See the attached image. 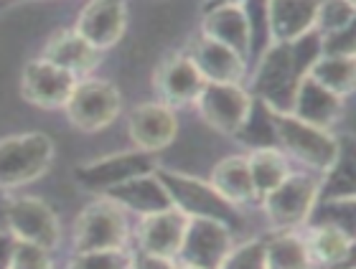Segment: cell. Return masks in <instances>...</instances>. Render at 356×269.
I'll list each match as a JSON object with an SVG mask.
<instances>
[{
	"instance_id": "1",
	"label": "cell",
	"mask_w": 356,
	"mask_h": 269,
	"mask_svg": "<svg viewBox=\"0 0 356 269\" xmlns=\"http://www.w3.org/2000/svg\"><path fill=\"white\" fill-rule=\"evenodd\" d=\"M321 56V36L313 31L293 44H270L254 71L252 94L270 110L290 112L298 84Z\"/></svg>"
},
{
	"instance_id": "2",
	"label": "cell",
	"mask_w": 356,
	"mask_h": 269,
	"mask_svg": "<svg viewBox=\"0 0 356 269\" xmlns=\"http://www.w3.org/2000/svg\"><path fill=\"white\" fill-rule=\"evenodd\" d=\"M267 114H270L275 148L280 153L321 173H326L341 157V142L336 134H331V130L316 128L311 122L298 120L296 114L270 110V107H267Z\"/></svg>"
},
{
	"instance_id": "3",
	"label": "cell",
	"mask_w": 356,
	"mask_h": 269,
	"mask_svg": "<svg viewBox=\"0 0 356 269\" xmlns=\"http://www.w3.org/2000/svg\"><path fill=\"white\" fill-rule=\"evenodd\" d=\"M156 175L163 183L165 193L171 198V206L176 211H181L184 216L214 218L219 224L229 226L232 232L242 226L239 209L232 206L229 201H224L209 180L191 178L186 173H173V171H165V168H156Z\"/></svg>"
},
{
	"instance_id": "4",
	"label": "cell",
	"mask_w": 356,
	"mask_h": 269,
	"mask_svg": "<svg viewBox=\"0 0 356 269\" xmlns=\"http://www.w3.org/2000/svg\"><path fill=\"white\" fill-rule=\"evenodd\" d=\"M54 160V142L44 132H21L0 140V188H18L41 178Z\"/></svg>"
},
{
	"instance_id": "5",
	"label": "cell",
	"mask_w": 356,
	"mask_h": 269,
	"mask_svg": "<svg viewBox=\"0 0 356 269\" xmlns=\"http://www.w3.org/2000/svg\"><path fill=\"white\" fill-rule=\"evenodd\" d=\"M122 110V97L115 84L104 79H76L69 94L64 114L69 125L79 132H99L118 120Z\"/></svg>"
},
{
	"instance_id": "6",
	"label": "cell",
	"mask_w": 356,
	"mask_h": 269,
	"mask_svg": "<svg viewBox=\"0 0 356 269\" xmlns=\"http://www.w3.org/2000/svg\"><path fill=\"white\" fill-rule=\"evenodd\" d=\"M316 201H318V178L303 173H290L280 186L260 198L273 232H296L308 224Z\"/></svg>"
},
{
	"instance_id": "7",
	"label": "cell",
	"mask_w": 356,
	"mask_h": 269,
	"mask_svg": "<svg viewBox=\"0 0 356 269\" xmlns=\"http://www.w3.org/2000/svg\"><path fill=\"white\" fill-rule=\"evenodd\" d=\"M127 218L125 211L110 198H97L79 214L74 226V254L82 252H104L125 249Z\"/></svg>"
},
{
	"instance_id": "8",
	"label": "cell",
	"mask_w": 356,
	"mask_h": 269,
	"mask_svg": "<svg viewBox=\"0 0 356 269\" xmlns=\"http://www.w3.org/2000/svg\"><path fill=\"white\" fill-rule=\"evenodd\" d=\"M3 224L18 241H29L36 247L56 249L61 239V226L56 211L36 196L8 198L3 209Z\"/></svg>"
},
{
	"instance_id": "9",
	"label": "cell",
	"mask_w": 356,
	"mask_h": 269,
	"mask_svg": "<svg viewBox=\"0 0 356 269\" xmlns=\"http://www.w3.org/2000/svg\"><path fill=\"white\" fill-rule=\"evenodd\" d=\"M196 110L209 128L222 134H239L247 117L252 112V94L242 84H214L207 82L196 97Z\"/></svg>"
},
{
	"instance_id": "10",
	"label": "cell",
	"mask_w": 356,
	"mask_h": 269,
	"mask_svg": "<svg viewBox=\"0 0 356 269\" xmlns=\"http://www.w3.org/2000/svg\"><path fill=\"white\" fill-rule=\"evenodd\" d=\"M158 165L150 153L143 150H130V153H115V155H104L97 160H89L74 168V180L87 191L95 193H107L110 188L120 186L130 178L153 173Z\"/></svg>"
},
{
	"instance_id": "11",
	"label": "cell",
	"mask_w": 356,
	"mask_h": 269,
	"mask_svg": "<svg viewBox=\"0 0 356 269\" xmlns=\"http://www.w3.org/2000/svg\"><path fill=\"white\" fill-rule=\"evenodd\" d=\"M232 244V229L214 218H188L184 241L178 249L181 264L196 269H216Z\"/></svg>"
},
{
	"instance_id": "12",
	"label": "cell",
	"mask_w": 356,
	"mask_h": 269,
	"mask_svg": "<svg viewBox=\"0 0 356 269\" xmlns=\"http://www.w3.org/2000/svg\"><path fill=\"white\" fill-rule=\"evenodd\" d=\"M74 84V74L54 67L46 59H33L23 67L21 94L26 102L41 110H64Z\"/></svg>"
},
{
	"instance_id": "13",
	"label": "cell",
	"mask_w": 356,
	"mask_h": 269,
	"mask_svg": "<svg viewBox=\"0 0 356 269\" xmlns=\"http://www.w3.org/2000/svg\"><path fill=\"white\" fill-rule=\"evenodd\" d=\"M127 28V0H89L76 18L74 31L97 51L118 44Z\"/></svg>"
},
{
	"instance_id": "14",
	"label": "cell",
	"mask_w": 356,
	"mask_h": 269,
	"mask_svg": "<svg viewBox=\"0 0 356 269\" xmlns=\"http://www.w3.org/2000/svg\"><path fill=\"white\" fill-rule=\"evenodd\" d=\"M201 36L211 38L216 44L229 46L242 59L252 51V21L245 6L234 3H214L207 8L201 21Z\"/></svg>"
},
{
	"instance_id": "15",
	"label": "cell",
	"mask_w": 356,
	"mask_h": 269,
	"mask_svg": "<svg viewBox=\"0 0 356 269\" xmlns=\"http://www.w3.org/2000/svg\"><path fill=\"white\" fill-rule=\"evenodd\" d=\"M127 132H130L135 150L153 155L176 140V112H173V107L163 105V102H145L133 110L130 120H127Z\"/></svg>"
},
{
	"instance_id": "16",
	"label": "cell",
	"mask_w": 356,
	"mask_h": 269,
	"mask_svg": "<svg viewBox=\"0 0 356 269\" xmlns=\"http://www.w3.org/2000/svg\"><path fill=\"white\" fill-rule=\"evenodd\" d=\"M321 0H267L265 18L270 44H293L316 28Z\"/></svg>"
},
{
	"instance_id": "17",
	"label": "cell",
	"mask_w": 356,
	"mask_h": 269,
	"mask_svg": "<svg viewBox=\"0 0 356 269\" xmlns=\"http://www.w3.org/2000/svg\"><path fill=\"white\" fill-rule=\"evenodd\" d=\"M184 53L193 61V67L199 69L204 82L242 84V79H245L247 59H242L237 51H232L229 46L216 44L201 33L188 44V51Z\"/></svg>"
},
{
	"instance_id": "18",
	"label": "cell",
	"mask_w": 356,
	"mask_h": 269,
	"mask_svg": "<svg viewBox=\"0 0 356 269\" xmlns=\"http://www.w3.org/2000/svg\"><path fill=\"white\" fill-rule=\"evenodd\" d=\"M161 102L168 107H184L193 105L199 97L201 87H204V76L199 74V69L193 67V61L186 56L184 51L173 53L158 67L156 76H153Z\"/></svg>"
},
{
	"instance_id": "19",
	"label": "cell",
	"mask_w": 356,
	"mask_h": 269,
	"mask_svg": "<svg viewBox=\"0 0 356 269\" xmlns=\"http://www.w3.org/2000/svg\"><path fill=\"white\" fill-rule=\"evenodd\" d=\"M186 224H188V216H184L176 209L143 216L138 224V249L148 252V254L176 259L181 241H184Z\"/></svg>"
},
{
	"instance_id": "20",
	"label": "cell",
	"mask_w": 356,
	"mask_h": 269,
	"mask_svg": "<svg viewBox=\"0 0 356 269\" xmlns=\"http://www.w3.org/2000/svg\"><path fill=\"white\" fill-rule=\"evenodd\" d=\"M303 236L313 269H354V234L339 226L311 224Z\"/></svg>"
},
{
	"instance_id": "21",
	"label": "cell",
	"mask_w": 356,
	"mask_h": 269,
	"mask_svg": "<svg viewBox=\"0 0 356 269\" xmlns=\"http://www.w3.org/2000/svg\"><path fill=\"white\" fill-rule=\"evenodd\" d=\"M343 112V99L334 92H328L326 87H321L305 74L298 84L296 94H293V105H290V114H296L298 120L311 122L316 128L331 130V125L339 122Z\"/></svg>"
},
{
	"instance_id": "22",
	"label": "cell",
	"mask_w": 356,
	"mask_h": 269,
	"mask_svg": "<svg viewBox=\"0 0 356 269\" xmlns=\"http://www.w3.org/2000/svg\"><path fill=\"white\" fill-rule=\"evenodd\" d=\"M102 196L110 198L112 203H118L122 211H135V214H140V216L173 209L171 198L165 193V188H163V183H161V178L156 175V171L125 180V183L110 188V191Z\"/></svg>"
},
{
	"instance_id": "23",
	"label": "cell",
	"mask_w": 356,
	"mask_h": 269,
	"mask_svg": "<svg viewBox=\"0 0 356 269\" xmlns=\"http://www.w3.org/2000/svg\"><path fill=\"white\" fill-rule=\"evenodd\" d=\"M99 56H102V51H97L95 46L87 44L74 28L56 31L46 41L44 51H41V59H46L54 67L64 69L69 74H74L76 79L89 74L99 64Z\"/></svg>"
},
{
	"instance_id": "24",
	"label": "cell",
	"mask_w": 356,
	"mask_h": 269,
	"mask_svg": "<svg viewBox=\"0 0 356 269\" xmlns=\"http://www.w3.org/2000/svg\"><path fill=\"white\" fill-rule=\"evenodd\" d=\"M209 183L214 186V191L222 196L224 201H229L232 206H247V203H257V193L252 186V175L247 168V157L242 155H229L219 160L214 165V171L209 175Z\"/></svg>"
},
{
	"instance_id": "25",
	"label": "cell",
	"mask_w": 356,
	"mask_h": 269,
	"mask_svg": "<svg viewBox=\"0 0 356 269\" xmlns=\"http://www.w3.org/2000/svg\"><path fill=\"white\" fill-rule=\"evenodd\" d=\"M313 82L326 87L341 99L351 97L356 84V56L354 53H321L308 69Z\"/></svg>"
},
{
	"instance_id": "26",
	"label": "cell",
	"mask_w": 356,
	"mask_h": 269,
	"mask_svg": "<svg viewBox=\"0 0 356 269\" xmlns=\"http://www.w3.org/2000/svg\"><path fill=\"white\" fill-rule=\"evenodd\" d=\"M265 244L267 269H313L311 254L305 247V236L300 232H273Z\"/></svg>"
},
{
	"instance_id": "27",
	"label": "cell",
	"mask_w": 356,
	"mask_h": 269,
	"mask_svg": "<svg viewBox=\"0 0 356 269\" xmlns=\"http://www.w3.org/2000/svg\"><path fill=\"white\" fill-rule=\"evenodd\" d=\"M247 168H250V175H252V186L257 198L267 196L293 173L290 171L288 155L280 153L277 148H254L250 153V157H247Z\"/></svg>"
},
{
	"instance_id": "28",
	"label": "cell",
	"mask_w": 356,
	"mask_h": 269,
	"mask_svg": "<svg viewBox=\"0 0 356 269\" xmlns=\"http://www.w3.org/2000/svg\"><path fill=\"white\" fill-rule=\"evenodd\" d=\"M354 0H321L318 13H316V28L313 31L318 36H328V33L349 28V26H354Z\"/></svg>"
},
{
	"instance_id": "29",
	"label": "cell",
	"mask_w": 356,
	"mask_h": 269,
	"mask_svg": "<svg viewBox=\"0 0 356 269\" xmlns=\"http://www.w3.org/2000/svg\"><path fill=\"white\" fill-rule=\"evenodd\" d=\"M216 269H267L262 239H250L232 247Z\"/></svg>"
},
{
	"instance_id": "30",
	"label": "cell",
	"mask_w": 356,
	"mask_h": 269,
	"mask_svg": "<svg viewBox=\"0 0 356 269\" xmlns=\"http://www.w3.org/2000/svg\"><path fill=\"white\" fill-rule=\"evenodd\" d=\"M130 254L125 249H104V252H82L74 254L69 269H127Z\"/></svg>"
},
{
	"instance_id": "31",
	"label": "cell",
	"mask_w": 356,
	"mask_h": 269,
	"mask_svg": "<svg viewBox=\"0 0 356 269\" xmlns=\"http://www.w3.org/2000/svg\"><path fill=\"white\" fill-rule=\"evenodd\" d=\"M6 269H54L51 252L29 241H15V249L10 259H8Z\"/></svg>"
},
{
	"instance_id": "32",
	"label": "cell",
	"mask_w": 356,
	"mask_h": 269,
	"mask_svg": "<svg viewBox=\"0 0 356 269\" xmlns=\"http://www.w3.org/2000/svg\"><path fill=\"white\" fill-rule=\"evenodd\" d=\"M321 53H356L354 26L328 33V36H321Z\"/></svg>"
},
{
	"instance_id": "33",
	"label": "cell",
	"mask_w": 356,
	"mask_h": 269,
	"mask_svg": "<svg viewBox=\"0 0 356 269\" xmlns=\"http://www.w3.org/2000/svg\"><path fill=\"white\" fill-rule=\"evenodd\" d=\"M127 269H176V259L148 254L143 249H135L133 254H130V267Z\"/></svg>"
},
{
	"instance_id": "34",
	"label": "cell",
	"mask_w": 356,
	"mask_h": 269,
	"mask_svg": "<svg viewBox=\"0 0 356 269\" xmlns=\"http://www.w3.org/2000/svg\"><path fill=\"white\" fill-rule=\"evenodd\" d=\"M15 236L10 232H0V269H6L8 259H10V254H13L15 249Z\"/></svg>"
},
{
	"instance_id": "35",
	"label": "cell",
	"mask_w": 356,
	"mask_h": 269,
	"mask_svg": "<svg viewBox=\"0 0 356 269\" xmlns=\"http://www.w3.org/2000/svg\"><path fill=\"white\" fill-rule=\"evenodd\" d=\"M214 3H234V6H245L247 0H214Z\"/></svg>"
},
{
	"instance_id": "36",
	"label": "cell",
	"mask_w": 356,
	"mask_h": 269,
	"mask_svg": "<svg viewBox=\"0 0 356 269\" xmlns=\"http://www.w3.org/2000/svg\"><path fill=\"white\" fill-rule=\"evenodd\" d=\"M176 269H196V267H186V264H176Z\"/></svg>"
}]
</instances>
